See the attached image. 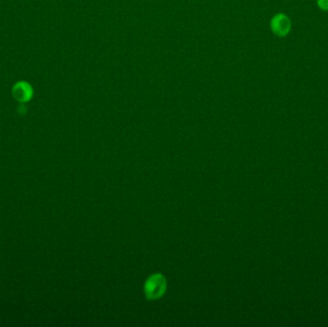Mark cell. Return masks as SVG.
Instances as JSON below:
<instances>
[{
  "label": "cell",
  "mask_w": 328,
  "mask_h": 327,
  "mask_svg": "<svg viewBox=\"0 0 328 327\" xmlns=\"http://www.w3.org/2000/svg\"><path fill=\"white\" fill-rule=\"evenodd\" d=\"M166 288V278L160 274H155L146 281L144 286L145 296L148 300H158L164 295Z\"/></svg>",
  "instance_id": "1"
},
{
  "label": "cell",
  "mask_w": 328,
  "mask_h": 327,
  "mask_svg": "<svg viewBox=\"0 0 328 327\" xmlns=\"http://www.w3.org/2000/svg\"><path fill=\"white\" fill-rule=\"evenodd\" d=\"M12 97L19 103H27L34 96V88L26 81L16 82L12 88Z\"/></svg>",
  "instance_id": "2"
},
{
  "label": "cell",
  "mask_w": 328,
  "mask_h": 327,
  "mask_svg": "<svg viewBox=\"0 0 328 327\" xmlns=\"http://www.w3.org/2000/svg\"><path fill=\"white\" fill-rule=\"evenodd\" d=\"M271 27L273 32L279 36V37H284L286 36L290 29H291V21L288 16H286L283 13H279L274 16L271 22Z\"/></svg>",
  "instance_id": "3"
},
{
  "label": "cell",
  "mask_w": 328,
  "mask_h": 327,
  "mask_svg": "<svg viewBox=\"0 0 328 327\" xmlns=\"http://www.w3.org/2000/svg\"><path fill=\"white\" fill-rule=\"evenodd\" d=\"M318 4L321 9L323 10H328V0H318Z\"/></svg>",
  "instance_id": "4"
}]
</instances>
